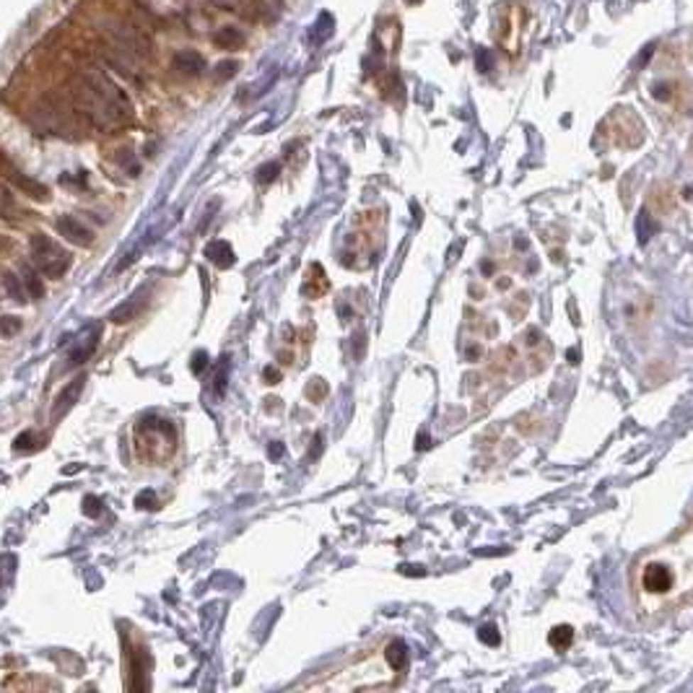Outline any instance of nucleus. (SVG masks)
Returning <instances> with one entry per match:
<instances>
[{"mask_svg":"<svg viewBox=\"0 0 693 693\" xmlns=\"http://www.w3.org/2000/svg\"><path fill=\"white\" fill-rule=\"evenodd\" d=\"M631 582L636 603L647 616L693 603V520L675 540L641 558Z\"/></svg>","mask_w":693,"mask_h":693,"instance_id":"1","label":"nucleus"},{"mask_svg":"<svg viewBox=\"0 0 693 693\" xmlns=\"http://www.w3.org/2000/svg\"><path fill=\"white\" fill-rule=\"evenodd\" d=\"M76 104L89 120H94L99 128H114L128 112V99L109 78L102 73H89L70 83Z\"/></svg>","mask_w":693,"mask_h":693,"instance_id":"2","label":"nucleus"},{"mask_svg":"<svg viewBox=\"0 0 693 693\" xmlns=\"http://www.w3.org/2000/svg\"><path fill=\"white\" fill-rule=\"evenodd\" d=\"M31 255H34L39 271L45 273L47 278H60L62 273L70 268V255L58 241L50 239L47 234H34L31 236Z\"/></svg>","mask_w":693,"mask_h":693,"instance_id":"3","label":"nucleus"},{"mask_svg":"<svg viewBox=\"0 0 693 693\" xmlns=\"http://www.w3.org/2000/svg\"><path fill=\"white\" fill-rule=\"evenodd\" d=\"M114 42H117L122 50L138 55V58H143V55L151 53V39H148V34H143V31L136 29V26H130V23H117V26H114Z\"/></svg>","mask_w":693,"mask_h":693,"instance_id":"4","label":"nucleus"},{"mask_svg":"<svg viewBox=\"0 0 693 693\" xmlns=\"http://www.w3.org/2000/svg\"><path fill=\"white\" fill-rule=\"evenodd\" d=\"M174 68L180 73H187V76H200L205 70V60L195 50H182V53L174 55Z\"/></svg>","mask_w":693,"mask_h":693,"instance_id":"5","label":"nucleus"},{"mask_svg":"<svg viewBox=\"0 0 693 693\" xmlns=\"http://www.w3.org/2000/svg\"><path fill=\"white\" fill-rule=\"evenodd\" d=\"M58 229H60L62 236L70 239L73 244H91V231L83 227L81 221L73 219V216H62V219L58 221Z\"/></svg>","mask_w":693,"mask_h":693,"instance_id":"6","label":"nucleus"},{"mask_svg":"<svg viewBox=\"0 0 693 693\" xmlns=\"http://www.w3.org/2000/svg\"><path fill=\"white\" fill-rule=\"evenodd\" d=\"M81 390H83V377H76L68 387H65V390L60 392V398H58V403H55V408H53L55 421H58L62 413H68L70 405H73V403L78 400V395H81Z\"/></svg>","mask_w":693,"mask_h":693,"instance_id":"7","label":"nucleus"},{"mask_svg":"<svg viewBox=\"0 0 693 693\" xmlns=\"http://www.w3.org/2000/svg\"><path fill=\"white\" fill-rule=\"evenodd\" d=\"M205 257H208L211 263L219 265V268L234 265V249L229 247V241H211V244L205 247Z\"/></svg>","mask_w":693,"mask_h":693,"instance_id":"8","label":"nucleus"},{"mask_svg":"<svg viewBox=\"0 0 693 693\" xmlns=\"http://www.w3.org/2000/svg\"><path fill=\"white\" fill-rule=\"evenodd\" d=\"M213 42L221 50H239V47H244V34L236 26H224V29H219L213 34Z\"/></svg>","mask_w":693,"mask_h":693,"instance_id":"9","label":"nucleus"},{"mask_svg":"<svg viewBox=\"0 0 693 693\" xmlns=\"http://www.w3.org/2000/svg\"><path fill=\"white\" fill-rule=\"evenodd\" d=\"M8 180H13L23 192H29V195L37 197V200H47V195H50L45 185H37V182H31V180H26V177H21V174H16L11 166H8Z\"/></svg>","mask_w":693,"mask_h":693,"instance_id":"10","label":"nucleus"},{"mask_svg":"<svg viewBox=\"0 0 693 693\" xmlns=\"http://www.w3.org/2000/svg\"><path fill=\"white\" fill-rule=\"evenodd\" d=\"M387 662H390V667H395V670H405L408 667V647L403 644V641H392L390 647H387Z\"/></svg>","mask_w":693,"mask_h":693,"instance_id":"11","label":"nucleus"},{"mask_svg":"<svg viewBox=\"0 0 693 693\" xmlns=\"http://www.w3.org/2000/svg\"><path fill=\"white\" fill-rule=\"evenodd\" d=\"M3 288H6V294L11 302H26V294H23L21 288V280L16 278L13 273H6V278H3Z\"/></svg>","mask_w":693,"mask_h":693,"instance_id":"12","label":"nucleus"},{"mask_svg":"<svg viewBox=\"0 0 693 693\" xmlns=\"http://www.w3.org/2000/svg\"><path fill=\"white\" fill-rule=\"evenodd\" d=\"M572 639H574L572 626H556V628L550 631V644H553L556 649H566L569 644H572Z\"/></svg>","mask_w":693,"mask_h":693,"instance_id":"13","label":"nucleus"},{"mask_svg":"<svg viewBox=\"0 0 693 693\" xmlns=\"http://www.w3.org/2000/svg\"><path fill=\"white\" fill-rule=\"evenodd\" d=\"M39 439H34V434L31 431H23L21 437H16V444H13V449L16 452H31V449H39Z\"/></svg>","mask_w":693,"mask_h":693,"instance_id":"14","label":"nucleus"},{"mask_svg":"<svg viewBox=\"0 0 693 693\" xmlns=\"http://www.w3.org/2000/svg\"><path fill=\"white\" fill-rule=\"evenodd\" d=\"M236 70H239V62L236 60H224V62H219L216 65V81H224V78H231V76H236Z\"/></svg>","mask_w":693,"mask_h":693,"instance_id":"15","label":"nucleus"},{"mask_svg":"<svg viewBox=\"0 0 693 693\" xmlns=\"http://www.w3.org/2000/svg\"><path fill=\"white\" fill-rule=\"evenodd\" d=\"M227 371H229V359L224 356L219 364V369H216V379H213V382H216V385H213L216 387V395H224V390H227Z\"/></svg>","mask_w":693,"mask_h":693,"instance_id":"16","label":"nucleus"},{"mask_svg":"<svg viewBox=\"0 0 693 693\" xmlns=\"http://www.w3.org/2000/svg\"><path fill=\"white\" fill-rule=\"evenodd\" d=\"M26 286H29L31 299H42V296H45V286L39 283V275H37V273L26 271Z\"/></svg>","mask_w":693,"mask_h":693,"instance_id":"17","label":"nucleus"},{"mask_svg":"<svg viewBox=\"0 0 693 693\" xmlns=\"http://www.w3.org/2000/svg\"><path fill=\"white\" fill-rule=\"evenodd\" d=\"M99 512H102V501H99L97 496L83 498V514H86V517H99Z\"/></svg>","mask_w":693,"mask_h":693,"instance_id":"18","label":"nucleus"},{"mask_svg":"<svg viewBox=\"0 0 693 693\" xmlns=\"http://www.w3.org/2000/svg\"><path fill=\"white\" fill-rule=\"evenodd\" d=\"M478 636H481V641H486V644H491V647H496V644H498V631H496V626H483L481 631H478Z\"/></svg>","mask_w":693,"mask_h":693,"instance_id":"19","label":"nucleus"},{"mask_svg":"<svg viewBox=\"0 0 693 693\" xmlns=\"http://www.w3.org/2000/svg\"><path fill=\"white\" fill-rule=\"evenodd\" d=\"M156 496H153V491H143V493H138L136 498V506L138 509H156Z\"/></svg>","mask_w":693,"mask_h":693,"instance_id":"20","label":"nucleus"},{"mask_svg":"<svg viewBox=\"0 0 693 693\" xmlns=\"http://www.w3.org/2000/svg\"><path fill=\"white\" fill-rule=\"evenodd\" d=\"M278 172H280L278 164H265L263 169L257 172V180H260V182H271V180H275V177H278Z\"/></svg>","mask_w":693,"mask_h":693,"instance_id":"21","label":"nucleus"},{"mask_svg":"<svg viewBox=\"0 0 693 693\" xmlns=\"http://www.w3.org/2000/svg\"><path fill=\"white\" fill-rule=\"evenodd\" d=\"M18 327H21V320H18V317H3V335H6V338H11Z\"/></svg>","mask_w":693,"mask_h":693,"instance_id":"22","label":"nucleus"},{"mask_svg":"<svg viewBox=\"0 0 693 693\" xmlns=\"http://www.w3.org/2000/svg\"><path fill=\"white\" fill-rule=\"evenodd\" d=\"M205 366H208V354H205V351H197V354L192 356V371H195V374H200Z\"/></svg>","mask_w":693,"mask_h":693,"instance_id":"23","label":"nucleus"},{"mask_svg":"<svg viewBox=\"0 0 693 693\" xmlns=\"http://www.w3.org/2000/svg\"><path fill=\"white\" fill-rule=\"evenodd\" d=\"M652 53H655V45L644 47V50H641V55L636 58V68H644V65H647V58H652Z\"/></svg>","mask_w":693,"mask_h":693,"instance_id":"24","label":"nucleus"},{"mask_svg":"<svg viewBox=\"0 0 693 693\" xmlns=\"http://www.w3.org/2000/svg\"><path fill=\"white\" fill-rule=\"evenodd\" d=\"M265 379H268V382H271V385H278V379H280V371H278V369H271V366H268V369H265Z\"/></svg>","mask_w":693,"mask_h":693,"instance_id":"25","label":"nucleus"},{"mask_svg":"<svg viewBox=\"0 0 693 693\" xmlns=\"http://www.w3.org/2000/svg\"><path fill=\"white\" fill-rule=\"evenodd\" d=\"M268 452H271V457H275V460H278L280 454H283V444H280V442H273L271 449H268Z\"/></svg>","mask_w":693,"mask_h":693,"instance_id":"26","label":"nucleus"},{"mask_svg":"<svg viewBox=\"0 0 693 693\" xmlns=\"http://www.w3.org/2000/svg\"><path fill=\"white\" fill-rule=\"evenodd\" d=\"M400 572H403V574H415V577H423V569H421V566H400Z\"/></svg>","mask_w":693,"mask_h":693,"instance_id":"27","label":"nucleus"},{"mask_svg":"<svg viewBox=\"0 0 693 693\" xmlns=\"http://www.w3.org/2000/svg\"><path fill=\"white\" fill-rule=\"evenodd\" d=\"M429 442H431L429 434H426V431H421V434H418V449H429Z\"/></svg>","mask_w":693,"mask_h":693,"instance_id":"28","label":"nucleus"}]
</instances>
